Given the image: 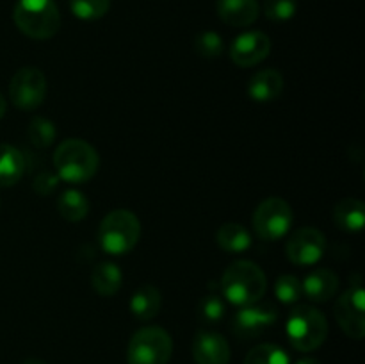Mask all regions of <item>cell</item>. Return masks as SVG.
Masks as SVG:
<instances>
[{"label": "cell", "instance_id": "2", "mask_svg": "<svg viewBox=\"0 0 365 364\" xmlns=\"http://www.w3.org/2000/svg\"><path fill=\"white\" fill-rule=\"evenodd\" d=\"M98 152L84 139H66L53 152L57 177L70 184H84L91 181L98 170Z\"/></svg>", "mask_w": 365, "mask_h": 364}, {"label": "cell", "instance_id": "3", "mask_svg": "<svg viewBox=\"0 0 365 364\" xmlns=\"http://www.w3.org/2000/svg\"><path fill=\"white\" fill-rule=\"evenodd\" d=\"M141 238L139 218L128 209H116L106 214L98 227V243L110 256H125Z\"/></svg>", "mask_w": 365, "mask_h": 364}, {"label": "cell", "instance_id": "11", "mask_svg": "<svg viewBox=\"0 0 365 364\" xmlns=\"http://www.w3.org/2000/svg\"><path fill=\"white\" fill-rule=\"evenodd\" d=\"M327 238L316 227H302L294 231L285 245V253L292 264L310 266L324 256Z\"/></svg>", "mask_w": 365, "mask_h": 364}, {"label": "cell", "instance_id": "9", "mask_svg": "<svg viewBox=\"0 0 365 364\" xmlns=\"http://www.w3.org/2000/svg\"><path fill=\"white\" fill-rule=\"evenodd\" d=\"M335 320L346 335L362 339L365 334V291L360 282H355L348 291L339 296L335 303Z\"/></svg>", "mask_w": 365, "mask_h": 364}, {"label": "cell", "instance_id": "8", "mask_svg": "<svg viewBox=\"0 0 365 364\" xmlns=\"http://www.w3.org/2000/svg\"><path fill=\"white\" fill-rule=\"evenodd\" d=\"M46 96V79L34 66L20 68L9 82V98L18 109L34 111Z\"/></svg>", "mask_w": 365, "mask_h": 364}, {"label": "cell", "instance_id": "21", "mask_svg": "<svg viewBox=\"0 0 365 364\" xmlns=\"http://www.w3.org/2000/svg\"><path fill=\"white\" fill-rule=\"evenodd\" d=\"M123 273L114 263H100L91 273V285L100 296H114L121 288Z\"/></svg>", "mask_w": 365, "mask_h": 364}, {"label": "cell", "instance_id": "20", "mask_svg": "<svg viewBox=\"0 0 365 364\" xmlns=\"http://www.w3.org/2000/svg\"><path fill=\"white\" fill-rule=\"evenodd\" d=\"M217 246L221 250L228 253H241L252 246V234H250L248 228L241 223H234V221H228V223L221 225L220 231L216 234Z\"/></svg>", "mask_w": 365, "mask_h": 364}, {"label": "cell", "instance_id": "32", "mask_svg": "<svg viewBox=\"0 0 365 364\" xmlns=\"http://www.w3.org/2000/svg\"><path fill=\"white\" fill-rule=\"evenodd\" d=\"M6 109H7V102H6V98L2 96V93H0V118L6 114Z\"/></svg>", "mask_w": 365, "mask_h": 364}, {"label": "cell", "instance_id": "23", "mask_svg": "<svg viewBox=\"0 0 365 364\" xmlns=\"http://www.w3.org/2000/svg\"><path fill=\"white\" fill-rule=\"evenodd\" d=\"M198 314L200 321L205 325H217L227 314V303L217 293H209L198 302Z\"/></svg>", "mask_w": 365, "mask_h": 364}, {"label": "cell", "instance_id": "27", "mask_svg": "<svg viewBox=\"0 0 365 364\" xmlns=\"http://www.w3.org/2000/svg\"><path fill=\"white\" fill-rule=\"evenodd\" d=\"M110 0H70V9L81 20H98L109 13Z\"/></svg>", "mask_w": 365, "mask_h": 364}, {"label": "cell", "instance_id": "28", "mask_svg": "<svg viewBox=\"0 0 365 364\" xmlns=\"http://www.w3.org/2000/svg\"><path fill=\"white\" fill-rule=\"evenodd\" d=\"M195 50L200 57L214 59L220 57L225 50L223 38L214 31H203L195 38Z\"/></svg>", "mask_w": 365, "mask_h": 364}, {"label": "cell", "instance_id": "14", "mask_svg": "<svg viewBox=\"0 0 365 364\" xmlns=\"http://www.w3.org/2000/svg\"><path fill=\"white\" fill-rule=\"evenodd\" d=\"M303 296L314 303H323L334 298L339 291V275L328 268H316L302 282Z\"/></svg>", "mask_w": 365, "mask_h": 364}, {"label": "cell", "instance_id": "15", "mask_svg": "<svg viewBox=\"0 0 365 364\" xmlns=\"http://www.w3.org/2000/svg\"><path fill=\"white\" fill-rule=\"evenodd\" d=\"M260 14L257 0H217V16L230 27H248Z\"/></svg>", "mask_w": 365, "mask_h": 364}, {"label": "cell", "instance_id": "16", "mask_svg": "<svg viewBox=\"0 0 365 364\" xmlns=\"http://www.w3.org/2000/svg\"><path fill=\"white\" fill-rule=\"evenodd\" d=\"M284 91V75L274 68H264L257 71L248 82V95L255 102L277 100Z\"/></svg>", "mask_w": 365, "mask_h": 364}, {"label": "cell", "instance_id": "22", "mask_svg": "<svg viewBox=\"0 0 365 364\" xmlns=\"http://www.w3.org/2000/svg\"><path fill=\"white\" fill-rule=\"evenodd\" d=\"M57 211H59L61 218L70 223H77L88 216L89 200L78 189H66L57 198Z\"/></svg>", "mask_w": 365, "mask_h": 364}, {"label": "cell", "instance_id": "17", "mask_svg": "<svg viewBox=\"0 0 365 364\" xmlns=\"http://www.w3.org/2000/svg\"><path fill=\"white\" fill-rule=\"evenodd\" d=\"M163 305V295L152 284H145L134 291L130 298V313L135 320L148 321L159 314Z\"/></svg>", "mask_w": 365, "mask_h": 364}, {"label": "cell", "instance_id": "30", "mask_svg": "<svg viewBox=\"0 0 365 364\" xmlns=\"http://www.w3.org/2000/svg\"><path fill=\"white\" fill-rule=\"evenodd\" d=\"M61 178L57 177V173H52V171H41L38 173V177L32 182V188H34L36 193L43 196H48L50 193L56 191V188L59 186Z\"/></svg>", "mask_w": 365, "mask_h": 364}, {"label": "cell", "instance_id": "25", "mask_svg": "<svg viewBox=\"0 0 365 364\" xmlns=\"http://www.w3.org/2000/svg\"><path fill=\"white\" fill-rule=\"evenodd\" d=\"M56 125H53V121H50L48 118H32L31 125H29V139H31L36 146H39V148L50 146L53 143V139H56Z\"/></svg>", "mask_w": 365, "mask_h": 364}, {"label": "cell", "instance_id": "33", "mask_svg": "<svg viewBox=\"0 0 365 364\" xmlns=\"http://www.w3.org/2000/svg\"><path fill=\"white\" fill-rule=\"evenodd\" d=\"M24 364H46V363L41 359H27V360H24Z\"/></svg>", "mask_w": 365, "mask_h": 364}, {"label": "cell", "instance_id": "5", "mask_svg": "<svg viewBox=\"0 0 365 364\" xmlns=\"http://www.w3.org/2000/svg\"><path fill=\"white\" fill-rule=\"evenodd\" d=\"M13 20L18 31L32 39H48L61 27V14L53 0H18Z\"/></svg>", "mask_w": 365, "mask_h": 364}, {"label": "cell", "instance_id": "6", "mask_svg": "<svg viewBox=\"0 0 365 364\" xmlns=\"http://www.w3.org/2000/svg\"><path fill=\"white\" fill-rule=\"evenodd\" d=\"M173 353V339L160 327H143L128 341V364H168Z\"/></svg>", "mask_w": 365, "mask_h": 364}, {"label": "cell", "instance_id": "18", "mask_svg": "<svg viewBox=\"0 0 365 364\" xmlns=\"http://www.w3.org/2000/svg\"><path fill=\"white\" fill-rule=\"evenodd\" d=\"M334 221L341 231L359 232L365 223V203L359 198H342L334 209Z\"/></svg>", "mask_w": 365, "mask_h": 364}, {"label": "cell", "instance_id": "13", "mask_svg": "<svg viewBox=\"0 0 365 364\" xmlns=\"http://www.w3.org/2000/svg\"><path fill=\"white\" fill-rule=\"evenodd\" d=\"M192 359L196 364H228L230 345L217 332L202 330L192 341Z\"/></svg>", "mask_w": 365, "mask_h": 364}, {"label": "cell", "instance_id": "1", "mask_svg": "<svg viewBox=\"0 0 365 364\" xmlns=\"http://www.w3.org/2000/svg\"><path fill=\"white\" fill-rule=\"evenodd\" d=\"M220 289L234 305H252L266 295L267 278L259 264L252 261H235L221 275Z\"/></svg>", "mask_w": 365, "mask_h": 364}, {"label": "cell", "instance_id": "29", "mask_svg": "<svg viewBox=\"0 0 365 364\" xmlns=\"http://www.w3.org/2000/svg\"><path fill=\"white\" fill-rule=\"evenodd\" d=\"M298 9L296 0H266L264 13L271 21H287L291 20Z\"/></svg>", "mask_w": 365, "mask_h": 364}, {"label": "cell", "instance_id": "31", "mask_svg": "<svg viewBox=\"0 0 365 364\" xmlns=\"http://www.w3.org/2000/svg\"><path fill=\"white\" fill-rule=\"evenodd\" d=\"M296 364H321V363L317 359H314V357H303V359L296 360Z\"/></svg>", "mask_w": 365, "mask_h": 364}, {"label": "cell", "instance_id": "10", "mask_svg": "<svg viewBox=\"0 0 365 364\" xmlns=\"http://www.w3.org/2000/svg\"><path fill=\"white\" fill-rule=\"evenodd\" d=\"M278 320L277 305L269 302H257L252 305H245L234 314L232 330L237 338L252 339L262 334L264 330L273 327Z\"/></svg>", "mask_w": 365, "mask_h": 364}, {"label": "cell", "instance_id": "19", "mask_svg": "<svg viewBox=\"0 0 365 364\" xmlns=\"http://www.w3.org/2000/svg\"><path fill=\"white\" fill-rule=\"evenodd\" d=\"M25 173V157L16 146L0 143V186L9 188Z\"/></svg>", "mask_w": 365, "mask_h": 364}, {"label": "cell", "instance_id": "26", "mask_svg": "<svg viewBox=\"0 0 365 364\" xmlns=\"http://www.w3.org/2000/svg\"><path fill=\"white\" fill-rule=\"evenodd\" d=\"M274 295L285 305H292V303L299 302L303 296L302 280L294 275H282L274 282Z\"/></svg>", "mask_w": 365, "mask_h": 364}, {"label": "cell", "instance_id": "4", "mask_svg": "<svg viewBox=\"0 0 365 364\" xmlns=\"http://www.w3.org/2000/svg\"><path fill=\"white\" fill-rule=\"evenodd\" d=\"M285 332H287L289 343L298 352H314L327 341V316L317 307L296 305L289 313Z\"/></svg>", "mask_w": 365, "mask_h": 364}, {"label": "cell", "instance_id": "24", "mask_svg": "<svg viewBox=\"0 0 365 364\" xmlns=\"http://www.w3.org/2000/svg\"><path fill=\"white\" fill-rule=\"evenodd\" d=\"M245 364H289V355L280 346L273 343H264L250 350Z\"/></svg>", "mask_w": 365, "mask_h": 364}, {"label": "cell", "instance_id": "7", "mask_svg": "<svg viewBox=\"0 0 365 364\" xmlns=\"http://www.w3.org/2000/svg\"><path fill=\"white\" fill-rule=\"evenodd\" d=\"M292 220H294V214L287 200L280 196H271L259 203L253 213L252 223L253 231L262 241L273 243L291 231Z\"/></svg>", "mask_w": 365, "mask_h": 364}, {"label": "cell", "instance_id": "12", "mask_svg": "<svg viewBox=\"0 0 365 364\" xmlns=\"http://www.w3.org/2000/svg\"><path fill=\"white\" fill-rule=\"evenodd\" d=\"M271 52L269 36L260 31L242 32L234 39L230 46V59L237 66L250 68L262 63Z\"/></svg>", "mask_w": 365, "mask_h": 364}]
</instances>
